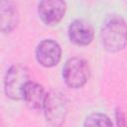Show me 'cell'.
I'll return each instance as SVG.
<instances>
[{
  "label": "cell",
  "mask_w": 127,
  "mask_h": 127,
  "mask_svg": "<svg viewBox=\"0 0 127 127\" xmlns=\"http://www.w3.org/2000/svg\"><path fill=\"white\" fill-rule=\"evenodd\" d=\"M101 40L105 50L111 53L122 50L127 43V26L118 15L109 16L101 28Z\"/></svg>",
  "instance_id": "1"
},
{
  "label": "cell",
  "mask_w": 127,
  "mask_h": 127,
  "mask_svg": "<svg viewBox=\"0 0 127 127\" xmlns=\"http://www.w3.org/2000/svg\"><path fill=\"white\" fill-rule=\"evenodd\" d=\"M43 108L50 124L55 127H60L64 124L67 113V100L64 94L58 90L50 91L46 95Z\"/></svg>",
  "instance_id": "2"
},
{
  "label": "cell",
  "mask_w": 127,
  "mask_h": 127,
  "mask_svg": "<svg viewBox=\"0 0 127 127\" xmlns=\"http://www.w3.org/2000/svg\"><path fill=\"white\" fill-rule=\"evenodd\" d=\"M29 70L26 66L21 64L12 65L5 76L4 86L5 92L8 97L14 100L23 99L24 89L30 81Z\"/></svg>",
  "instance_id": "3"
},
{
  "label": "cell",
  "mask_w": 127,
  "mask_h": 127,
  "mask_svg": "<svg viewBox=\"0 0 127 127\" xmlns=\"http://www.w3.org/2000/svg\"><path fill=\"white\" fill-rule=\"evenodd\" d=\"M89 74L88 63L81 58L75 57L67 60L63 68V77L70 88L82 87L88 80Z\"/></svg>",
  "instance_id": "4"
},
{
  "label": "cell",
  "mask_w": 127,
  "mask_h": 127,
  "mask_svg": "<svg viewBox=\"0 0 127 127\" xmlns=\"http://www.w3.org/2000/svg\"><path fill=\"white\" fill-rule=\"evenodd\" d=\"M65 9V3L62 0H45L39 3L38 13L46 25L53 26L63 19Z\"/></svg>",
  "instance_id": "5"
},
{
  "label": "cell",
  "mask_w": 127,
  "mask_h": 127,
  "mask_svg": "<svg viewBox=\"0 0 127 127\" xmlns=\"http://www.w3.org/2000/svg\"><path fill=\"white\" fill-rule=\"evenodd\" d=\"M62 57L60 45L53 40L42 41L36 49V59L45 67H52L59 64Z\"/></svg>",
  "instance_id": "6"
},
{
  "label": "cell",
  "mask_w": 127,
  "mask_h": 127,
  "mask_svg": "<svg viewBox=\"0 0 127 127\" xmlns=\"http://www.w3.org/2000/svg\"><path fill=\"white\" fill-rule=\"evenodd\" d=\"M68 37L77 46H87L93 40V29L86 20L76 19L68 27Z\"/></svg>",
  "instance_id": "7"
},
{
  "label": "cell",
  "mask_w": 127,
  "mask_h": 127,
  "mask_svg": "<svg viewBox=\"0 0 127 127\" xmlns=\"http://www.w3.org/2000/svg\"><path fill=\"white\" fill-rule=\"evenodd\" d=\"M46 93L44 87L35 81H29L24 89L23 99L27 105L33 109H41L44 107Z\"/></svg>",
  "instance_id": "8"
},
{
  "label": "cell",
  "mask_w": 127,
  "mask_h": 127,
  "mask_svg": "<svg viewBox=\"0 0 127 127\" xmlns=\"http://www.w3.org/2000/svg\"><path fill=\"white\" fill-rule=\"evenodd\" d=\"M19 16L16 7L10 2L1 3V30L4 33L11 32L18 23Z\"/></svg>",
  "instance_id": "9"
},
{
  "label": "cell",
  "mask_w": 127,
  "mask_h": 127,
  "mask_svg": "<svg viewBox=\"0 0 127 127\" xmlns=\"http://www.w3.org/2000/svg\"><path fill=\"white\" fill-rule=\"evenodd\" d=\"M83 127H113L108 116L102 113L90 114L84 121Z\"/></svg>",
  "instance_id": "10"
},
{
  "label": "cell",
  "mask_w": 127,
  "mask_h": 127,
  "mask_svg": "<svg viewBox=\"0 0 127 127\" xmlns=\"http://www.w3.org/2000/svg\"><path fill=\"white\" fill-rule=\"evenodd\" d=\"M116 119H117V126L118 127H125V121L123 114L120 112V110H117L116 112Z\"/></svg>",
  "instance_id": "11"
}]
</instances>
